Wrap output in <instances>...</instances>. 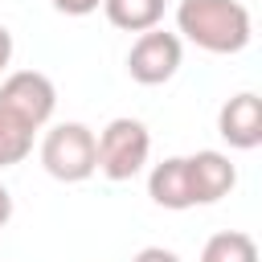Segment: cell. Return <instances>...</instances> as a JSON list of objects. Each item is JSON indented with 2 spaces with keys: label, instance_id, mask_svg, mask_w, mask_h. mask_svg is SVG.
<instances>
[{
  "label": "cell",
  "instance_id": "5",
  "mask_svg": "<svg viewBox=\"0 0 262 262\" xmlns=\"http://www.w3.org/2000/svg\"><path fill=\"white\" fill-rule=\"evenodd\" d=\"M180 57H184V45L176 33H164V29H147L135 37L131 53H127V74L139 82V86H164L176 70H180Z\"/></svg>",
  "mask_w": 262,
  "mask_h": 262
},
{
  "label": "cell",
  "instance_id": "3",
  "mask_svg": "<svg viewBox=\"0 0 262 262\" xmlns=\"http://www.w3.org/2000/svg\"><path fill=\"white\" fill-rule=\"evenodd\" d=\"M94 151H98V172L106 180H131L143 172L147 156H151V135L139 119H111L102 127V135H94Z\"/></svg>",
  "mask_w": 262,
  "mask_h": 262
},
{
  "label": "cell",
  "instance_id": "9",
  "mask_svg": "<svg viewBox=\"0 0 262 262\" xmlns=\"http://www.w3.org/2000/svg\"><path fill=\"white\" fill-rule=\"evenodd\" d=\"M102 12L123 33H147L164 20V0H102Z\"/></svg>",
  "mask_w": 262,
  "mask_h": 262
},
{
  "label": "cell",
  "instance_id": "6",
  "mask_svg": "<svg viewBox=\"0 0 262 262\" xmlns=\"http://www.w3.org/2000/svg\"><path fill=\"white\" fill-rule=\"evenodd\" d=\"M184 168H188V192H192V205H217L221 196L233 192L237 184V168L229 164L225 151H196V156H184Z\"/></svg>",
  "mask_w": 262,
  "mask_h": 262
},
{
  "label": "cell",
  "instance_id": "11",
  "mask_svg": "<svg viewBox=\"0 0 262 262\" xmlns=\"http://www.w3.org/2000/svg\"><path fill=\"white\" fill-rule=\"evenodd\" d=\"M29 151H33V131H25L16 119H8V115L0 111V168L20 164Z\"/></svg>",
  "mask_w": 262,
  "mask_h": 262
},
{
  "label": "cell",
  "instance_id": "2",
  "mask_svg": "<svg viewBox=\"0 0 262 262\" xmlns=\"http://www.w3.org/2000/svg\"><path fill=\"white\" fill-rule=\"evenodd\" d=\"M41 168L61 184H82L98 172L94 131L86 123H57L41 139Z\"/></svg>",
  "mask_w": 262,
  "mask_h": 262
},
{
  "label": "cell",
  "instance_id": "8",
  "mask_svg": "<svg viewBox=\"0 0 262 262\" xmlns=\"http://www.w3.org/2000/svg\"><path fill=\"white\" fill-rule=\"evenodd\" d=\"M147 196L160 205V209H192V192H188V168H184V156H168L160 160L151 172H147Z\"/></svg>",
  "mask_w": 262,
  "mask_h": 262
},
{
  "label": "cell",
  "instance_id": "14",
  "mask_svg": "<svg viewBox=\"0 0 262 262\" xmlns=\"http://www.w3.org/2000/svg\"><path fill=\"white\" fill-rule=\"evenodd\" d=\"M8 61H12V33H8L4 25H0V78H4Z\"/></svg>",
  "mask_w": 262,
  "mask_h": 262
},
{
  "label": "cell",
  "instance_id": "12",
  "mask_svg": "<svg viewBox=\"0 0 262 262\" xmlns=\"http://www.w3.org/2000/svg\"><path fill=\"white\" fill-rule=\"evenodd\" d=\"M61 16H90V12H98V4L102 0H49Z\"/></svg>",
  "mask_w": 262,
  "mask_h": 262
},
{
  "label": "cell",
  "instance_id": "4",
  "mask_svg": "<svg viewBox=\"0 0 262 262\" xmlns=\"http://www.w3.org/2000/svg\"><path fill=\"white\" fill-rule=\"evenodd\" d=\"M57 106V86L41 70H16L0 82V111L16 119L25 131H41L53 119Z\"/></svg>",
  "mask_w": 262,
  "mask_h": 262
},
{
  "label": "cell",
  "instance_id": "15",
  "mask_svg": "<svg viewBox=\"0 0 262 262\" xmlns=\"http://www.w3.org/2000/svg\"><path fill=\"white\" fill-rule=\"evenodd\" d=\"M8 217H12V192L0 184V229L8 225Z\"/></svg>",
  "mask_w": 262,
  "mask_h": 262
},
{
  "label": "cell",
  "instance_id": "13",
  "mask_svg": "<svg viewBox=\"0 0 262 262\" xmlns=\"http://www.w3.org/2000/svg\"><path fill=\"white\" fill-rule=\"evenodd\" d=\"M131 262H180V258H176L172 250H164V246H143Z\"/></svg>",
  "mask_w": 262,
  "mask_h": 262
},
{
  "label": "cell",
  "instance_id": "1",
  "mask_svg": "<svg viewBox=\"0 0 262 262\" xmlns=\"http://www.w3.org/2000/svg\"><path fill=\"white\" fill-rule=\"evenodd\" d=\"M176 29L205 53H242L254 37L250 8L242 0H180Z\"/></svg>",
  "mask_w": 262,
  "mask_h": 262
},
{
  "label": "cell",
  "instance_id": "10",
  "mask_svg": "<svg viewBox=\"0 0 262 262\" xmlns=\"http://www.w3.org/2000/svg\"><path fill=\"white\" fill-rule=\"evenodd\" d=\"M201 262H258V246H254L250 233L225 229V233H213V237L205 242Z\"/></svg>",
  "mask_w": 262,
  "mask_h": 262
},
{
  "label": "cell",
  "instance_id": "7",
  "mask_svg": "<svg viewBox=\"0 0 262 262\" xmlns=\"http://www.w3.org/2000/svg\"><path fill=\"white\" fill-rule=\"evenodd\" d=\"M217 135L237 147V151H254L262 143V98L254 90L233 94L221 111H217Z\"/></svg>",
  "mask_w": 262,
  "mask_h": 262
}]
</instances>
